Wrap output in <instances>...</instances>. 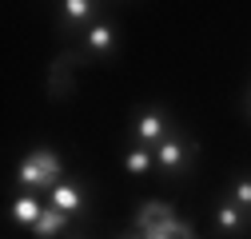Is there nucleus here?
<instances>
[{
  "label": "nucleus",
  "mask_w": 251,
  "mask_h": 239,
  "mask_svg": "<svg viewBox=\"0 0 251 239\" xmlns=\"http://www.w3.org/2000/svg\"><path fill=\"white\" fill-rule=\"evenodd\" d=\"M116 48V32H112V24H92V28H84V52H92V56H104V52H112Z\"/></svg>",
  "instance_id": "nucleus-6"
},
{
  "label": "nucleus",
  "mask_w": 251,
  "mask_h": 239,
  "mask_svg": "<svg viewBox=\"0 0 251 239\" xmlns=\"http://www.w3.org/2000/svg\"><path fill=\"white\" fill-rule=\"evenodd\" d=\"M92 12H96L92 0H68V4H60V16H64V20H76V24H88Z\"/></svg>",
  "instance_id": "nucleus-11"
},
{
  "label": "nucleus",
  "mask_w": 251,
  "mask_h": 239,
  "mask_svg": "<svg viewBox=\"0 0 251 239\" xmlns=\"http://www.w3.org/2000/svg\"><path fill=\"white\" fill-rule=\"evenodd\" d=\"M235 207H243V212L251 215V175H243V179H235V188H231V195H227Z\"/></svg>",
  "instance_id": "nucleus-12"
},
{
  "label": "nucleus",
  "mask_w": 251,
  "mask_h": 239,
  "mask_svg": "<svg viewBox=\"0 0 251 239\" xmlns=\"http://www.w3.org/2000/svg\"><path fill=\"white\" fill-rule=\"evenodd\" d=\"M60 171H64V164H60L56 152H32V156H24L20 167H16V179L24 188H56L60 184Z\"/></svg>",
  "instance_id": "nucleus-1"
},
{
  "label": "nucleus",
  "mask_w": 251,
  "mask_h": 239,
  "mask_svg": "<svg viewBox=\"0 0 251 239\" xmlns=\"http://www.w3.org/2000/svg\"><path fill=\"white\" fill-rule=\"evenodd\" d=\"M124 167H128L132 175H144V171L155 167V152H151V147H132V152L124 156Z\"/></svg>",
  "instance_id": "nucleus-10"
},
{
  "label": "nucleus",
  "mask_w": 251,
  "mask_h": 239,
  "mask_svg": "<svg viewBox=\"0 0 251 239\" xmlns=\"http://www.w3.org/2000/svg\"><path fill=\"white\" fill-rule=\"evenodd\" d=\"M148 239H172V235H148ZM179 239H196V231H187V235H179Z\"/></svg>",
  "instance_id": "nucleus-13"
},
{
  "label": "nucleus",
  "mask_w": 251,
  "mask_h": 239,
  "mask_svg": "<svg viewBox=\"0 0 251 239\" xmlns=\"http://www.w3.org/2000/svg\"><path fill=\"white\" fill-rule=\"evenodd\" d=\"M68 223H72V215L56 212V207H44V215H40V223L32 227V235H36V239H52L56 231H64Z\"/></svg>",
  "instance_id": "nucleus-9"
},
{
  "label": "nucleus",
  "mask_w": 251,
  "mask_h": 239,
  "mask_svg": "<svg viewBox=\"0 0 251 239\" xmlns=\"http://www.w3.org/2000/svg\"><path fill=\"white\" fill-rule=\"evenodd\" d=\"M215 223H219V231H224V235H239V231L247 227V212H243V207H235L231 199H224V203L215 207Z\"/></svg>",
  "instance_id": "nucleus-7"
},
{
  "label": "nucleus",
  "mask_w": 251,
  "mask_h": 239,
  "mask_svg": "<svg viewBox=\"0 0 251 239\" xmlns=\"http://www.w3.org/2000/svg\"><path fill=\"white\" fill-rule=\"evenodd\" d=\"M132 136L140 140V147H155V143H164V140L172 136V128H168V116H164L160 108L144 112V116L136 120V132H132Z\"/></svg>",
  "instance_id": "nucleus-4"
},
{
  "label": "nucleus",
  "mask_w": 251,
  "mask_h": 239,
  "mask_svg": "<svg viewBox=\"0 0 251 239\" xmlns=\"http://www.w3.org/2000/svg\"><path fill=\"white\" fill-rule=\"evenodd\" d=\"M136 231L148 239V235H172V239H179V235H187L192 227H187L183 219H176V212L168 203H144L140 212H136Z\"/></svg>",
  "instance_id": "nucleus-2"
},
{
  "label": "nucleus",
  "mask_w": 251,
  "mask_h": 239,
  "mask_svg": "<svg viewBox=\"0 0 251 239\" xmlns=\"http://www.w3.org/2000/svg\"><path fill=\"white\" fill-rule=\"evenodd\" d=\"M48 207H56V212H64V215H84L88 212V199L76 184H56L48 191Z\"/></svg>",
  "instance_id": "nucleus-5"
},
{
  "label": "nucleus",
  "mask_w": 251,
  "mask_h": 239,
  "mask_svg": "<svg viewBox=\"0 0 251 239\" xmlns=\"http://www.w3.org/2000/svg\"><path fill=\"white\" fill-rule=\"evenodd\" d=\"M124 239H136V235H124Z\"/></svg>",
  "instance_id": "nucleus-14"
},
{
  "label": "nucleus",
  "mask_w": 251,
  "mask_h": 239,
  "mask_svg": "<svg viewBox=\"0 0 251 239\" xmlns=\"http://www.w3.org/2000/svg\"><path fill=\"white\" fill-rule=\"evenodd\" d=\"M76 239H80V235H76Z\"/></svg>",
  "instance_id": "nucleus-15"
},
{
  "label": "nucleus",
  "mask_w": 251,
  "mask_h": 239,
  "mask_svg": "<svg viewBox=\"0 0 251 239\" xmlns=\"http://www.w3.org/2000/svg\"><path fill=\"white\" fill-rule=\"evenodd\" d=\"M151 152H155V167H160V171L179 175V171H187V164H192V152H196V147L183 140V132H172L164 143H155Z\"/></svg>",
  "instance_id": "nucleus-3"
},
{
  "label": "nucleus",
  "mask_w": 251,
  "mask_h": 239,
  "mask_svg": "<svg viewBox=\"0 0 251 239\" xmlns=\"http://www.w3.org/2000/svg\"><path fill=\"white\" fill-rule=\"evenodd\" d=\"M44 207H48V203H40L36 195H20V199H12V219H16L20 227H36L40 215H44Z\"/></svg>",
  "instance_id": "nucleus-8"
}]
</instances>
